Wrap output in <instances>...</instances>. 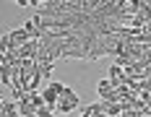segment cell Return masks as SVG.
<instances>
[{"label":"cell","mask_w":151,"mask_h":117,"mask_svg":"<svg viewBox=\"0 0 151 117\" xmlns=\"http://www.w3.org/2000/svg\"><path fill=\"white\" fill-rule=\"evenodd\" d=\"M0 104H3V96H0Z\"/></svg>","instance_id":"cell-10"},{"label":"cell","mask_w":151,"mask_h":117,"mask_svg":"<svg viewBox=\"0 0 151 117\" xmlns=\"http://www.w3.org/2000/svg\"><path fill=\"white\" fill-rule=\"evenodd\" d=\"M0 81H3L5 86H11V83H13V68L5 62L3 55H0Z\"/></svg>","instance_id":"cell-4"},{"label":"cell","mask_w":151,"mask_h":117,"mask_svg":"<svg viewBox=\"0 0 151 117\" xmlns=\"http://www.w3.org/2000/svg\"><path fill=\"white\" fill-rule=\"evenodd\" d=\"M37 117H60V115H55V109H50V107H42V109H37Z\"/></svg>","instance_id":"cell-9"},{"label":"cell","mask_w":151,"mask_h":117,"mask_svg":"<svg viewBox=\"0 0 151 117\" xmlns=\"http://www.w3.org/2000/svg\"><path fill=\"white\" fill-rule=\"evenodd\" d=\"M81 107V99H78V94L76 96H70V99H58V104H55V109L58 112H73V109H78Z\"/></svg>","instance_id":"cell-3"},{"label":"cell","mask_w":151,"mask_h":117,"mask_svg":"<svg viewBox=\"0 0 151 117\" xmlns=\"http://www.w3.org/2000/svg\"><path fill=\"white\" fill-rule=\"evenodd\" d=\"M18 115H21V117H37V107L29 102V96L18 102Z\"/></svg>","instance_id":"cell-6"},{"label":"cell","mask_w":151,"mask_h":117,"mask_svg":"<svg viewBox=\"0 0 151 117\" xmlns=\"http://www.w3.org/2000/svg\"><path fill=\"white\" fill-rule=\"evenodd\" d=\"M122 81H125V73H122V68L112 62V68H109V83H112L115 88H120V86H122Z\"/></svg>","instance_id":"cell-5"},{"label":"cell","mask_w":151,"mask_h":117,"mask_svg":"<svg viewBox=\"0 0 151 117\" xmlns=\"http://www.w3.org/2000/svg\"><path fill=\"white\" fill-rule=\"evenodd\" d=\"M96 91H99V99L107 104H120V94H117V88L109 83V78H102L99 81V86H96Z\"/></svg>","instance_id":"cell-1"},{"label":"cell","mask_w":151,"mask_h":117,"mask_svg":"<svg viewBox=\"0 0 151 117\" xmlns=\"http://www.w3.org/2000/svg\"><path fill=\"white\" fill-rule=\"evenodd\" d=\"M52 86H55V91H58V99H70V96H76V91H73V88L63 86V83H58V81H55Z\"/></svg>","instance_id":"cell-8"},{"label":"cell","mask_w":151,"mask_h":117,"mask_svg":"<svg viewBox=\"0 0 151 117\" xmlns=\"http://www.w3.org/2000/svg\"><path fill=\"white\" fill-rule=\"evenodd\" d=\"M8 34H11V42H13V47H16V50H18V47H24V44H29V42H31L29 31L24 29V26H18V29L8 31Z\"/></svg>","instance_id":"cell-2"},{"label":"cell","mask_w":151,"mask_h":117,"mask_svg":"<svg viewBox=\"0 0 151 117\" xmlns=\"http://www.w3.org/2000/svg\"><path fill=\"white\" fill-rule=\"evenodd\" d=\"M42 99H45V104L50 107V109H55V104H58V91H55V86H52V83L42 91Z\"/></svg>","instance_id":"cell-7"}]
</instances>
